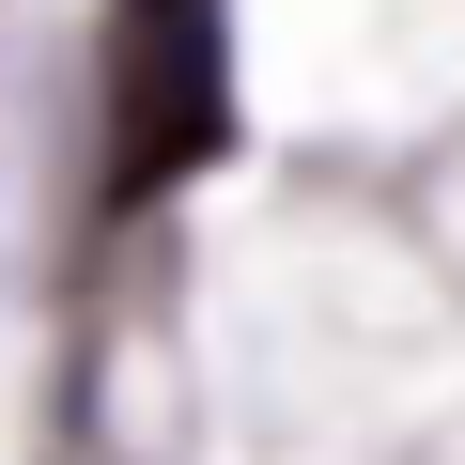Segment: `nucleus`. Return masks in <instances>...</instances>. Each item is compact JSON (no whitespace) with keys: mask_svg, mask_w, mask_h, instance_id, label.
Masks as SVG:
<instances>
[{"mask_svg":"<svg viewBox=\"0 0 465 465\" xmlns=\"http://www.w3.org/2000/svg\"><path fill=\"white\" fill-rule=\"evenodd\" d=\"M232 155V0H109V186L155 202Z\"/></svg>","mask_w":465,"mask_h":465,"instance_id":"f257e3e1","label":"nucleus"}]
</instances>
